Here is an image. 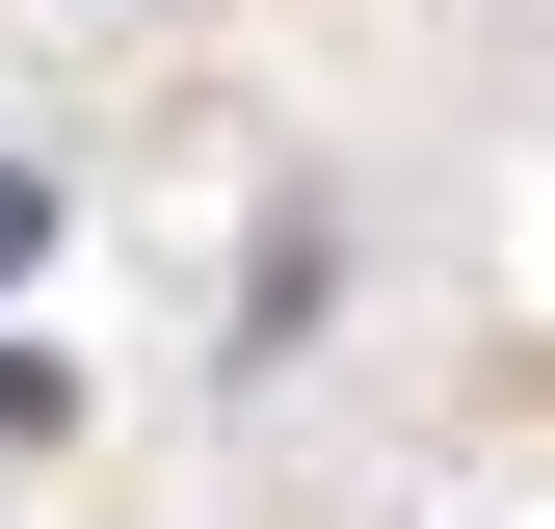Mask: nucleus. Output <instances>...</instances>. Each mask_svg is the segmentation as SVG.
Segmentation results:
<instances>
[{
    "label": "nucleus",
    "instance_id": "f257e3e1",
    "mask_svg": "<svg viewBox=\"0 0 555 529\" xmlns=\"http://www.w3.org/2000/svg\"><path fill=\"white\" fill-rule=\"evenodd\" d=\"M27 264H53V185H27V159H0V292H27Z\"/></svg>",
    "mask_w": 555,
    "mask_h": 529
}]
</instances>
